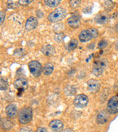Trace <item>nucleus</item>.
<instances>
[{"label":"nucleus","instance_id":"obj_1","mask_svg":"<svg viewBox=\"0 0 118 132\" xmlns=\"http://www.w3.org/2000/svg\"><path fill=\"white\" fill-rule=\"evenodd\" d=\"M66 14H67L66 9L61 7H58L55 10L51 12L48 15L47 19L48 21L51 23H56L64 19Z\"/></svg>","mask_w":118,"mask_h":132},{"label":"nucleus","instance_id":"obj_2","mask_svg":"<svg viewBox=\"0 0 118 132\" xmlns=\"http://www.w3.org/2000/svg\"><path fill=\"white\" fill-rule=\"evenodd\" d=\"M98 36V31L95 28H89L82 30L78 35L79 40L82 43H86Z\"/></svg>","mask_w":118,"mask_h":132},{"label":"nucleus","instance_id":"obj_3","mask_svg":"<svg viewBox=\"0 0 118 132\" xmlns=\"http://www.w3.org/2000/svg\"><path fill=\"white\" fill-rule=\"evenodd\" d=\"M108 66V60L106 59H100L94 62L92 68V73L95 76H100L103 73Z\"/></svg>","mask_w":118,"mask_h":132},{"label":"nucleus","instance_id":"obj_4","mask_svg":"<svg viewBox=\"0 0 118 132\" xmlns=\"http://www.w3.org/2000/svg\"><path fill=\"white\" fill-rule=\"evenodd\" d=\"M18 118L21 124H27L33 119V110L30 107L22 109L18 113Z\"/></svg>","mask_w":118,"mask_h":132},{"label":"nucleus","instance_id":"obj_5","mask_svg":"<svg viewBox=\"0 0 118 132\" xmlns=\"http://www.w3.org/2000/svg\"><path fill=\"white\" fill-rule=\"evenodd\" d=\"M28 68L30 73L34 77L40 76L43 72V67L41 64L36 60H32L28 64Z\"/></svg>","mask_w":118,"mask_h":132},{"label":"nucleus","instance_id":"obj_6","mask_svg":"<svg viewBox=\"0 0 118 132\" xmlns=\"http://www.w3.org/2000/svg\"><path fill=\"white\" fill-rule=\"evenodd\" d=\"M106 109L107 112L111 114L118 113V96L115 95L109 99Z\"/></svg>","mask_w":118,"mask_h":132},{"label":"nucleus","instance_id":"obj_7","mask_svg":"<svg viewBox=\"0 0 118 132\" xmlns=\"http://www.w3.org/2000/svg\"><path fill=\"white\" fill-rule=\"evenodd\" d=\"M89 103L88 97L84 94H79L76 95L73 101V104L77 108H84Z\"/></svg>","mask_w":118,"mask_h":132},{"label":"nucleus","instance_id":"obj_8","mask_svg":"<svg viewBox=\"0 0 118 132\" xmlns=\"http://www.w3.org/2000/svg\"><path fill=\"white\" fill-rule=\"evenodd\" d=\"M87 89L91 93H96L100 89V83L96 79H89L87 81Z\"/></svg>","mask_w":118,"mask_h":132},{"label":"nucleus","instance_id":"obj_9","mask_svg":"<svg viewBox=\"0 0 118 132\" xmlns=\"http://www.w3.org/2000/svg\"><path fill=\"white\" fill-rule=\"evenodd\" d=\"M13 85L16 90H18L20 92H23L24 90H25L28 87V82L26 79L22 77L15 81Z\"/></svg>","mask_w":118,"mask_h":132},{"label":"nucleus","instance_id":"obj_10","mask_svg":"<svg viewBox=\"0 0 118 132\" xmlns=\"http://www.w3.org/2000/svg\"><path fill=\"white\" fill-rule=\"evenodd\" d=\"M109 20V15L106 12H100L96 15L94 17V21L97 24H106L108 23Z\"/></svg>","mask_w":118,"mask_h":132},{"label":"nucleus","instance_id":"obj_11","mask_svg":"<svg viewBox=\"0 0 118 132\" xmlns=\"http://www.w3.org/2000/svg\"><path fill=\"white\" fill-rule=\"evenodd\" d=\"M109 113L107 111H101L98 114L97 118H96V121L99 125L105 124L109 120Z\"/></svg>","mask_w":118,"mask_h":132},{"label":"nucleus","instance_id":"obj_12","mask_svg":"<svg viewBox=\"0 0 118 132\" xmlns=\"http://www.w3.org/2000/svg\"><path fill=\"white\" fill-rule=\"evenodd\" d=\"M49 126L53 132H61L64 128V123L61 120L56 119L52 120L49 124Z\"/></svg>","mask_w":118,"mask_h":132},{"label":"nucleus","instance_id":"obj_13","mask_svg":"<svg viewBox=\"0 0 118 132\" xmlns=\"http://www.w3.org/2000/svg\"><path fill=\"white\" fill-rule=\"evenodd\" d=\"M38 19H36V17H34V16H30L26 21L25 28H26L27 30L30 31V30H33L34 29L38 27Z\"/></svg>","mask_w":118,"mask_h":132},{"label":"nucleus","instance_id":"obj_14","mask_svg":"<svg viewBox=\"0 0 118 132\" xmlns=\"http://www.w3.org/2000/svg\"><path fill=\"white\" fill-rule=\"evenodd\" d=\"M67 24L69 25V27H70L71 28H78L80 25V17L77 15H72L67 20Z\"/></svg>","mask_w":118,"mask_h":132},{"label":"nucleus","instance_id":"obj_15","mask_svg":"<svg viewBox=\"0 0 118 132\" xmlns=\"http://www.w3.org/2000/svg\"><path fill=\"white\" fill-rule=\"evenodd\" d=\"M5 113H6V115L8 116V118L10 119L15 118L17 116V114H18L16 106L14 104H9L5 108Z\"/></svg>","mask_w":118,"mask_h":132},{"label":"nucleus","instance_id":"obj_16","mask_svg":"<svg viewBox=\"0 0 118 132\" xmlns=\"http://www.w3.org/2000/svg\"><path fill=\"white\" fill-rule=\"evenodd\" d=\"M41 52L45 56L52 57L55 53V48L50 44H46L41 48Z\"/></svg>","mask_w":118,"mask_h":132},{"label":"nucleus","instance_id":"obj_17","mask_svg":"<svg viewBox=\"0 0 118 132\" xmlns=\"http://www.w3.org/2000/svg\"><path fill=\"white\" fill-rule=\"evenodd\" d=\"M13 126V123L11 121L10 118H2L1 120V127L5 131H10Z\"/></svg>","mask_w":118,"mask_h":132},{"label":"nucleus","instance_id":"obj_18","mask_svg":"<svg viewBox=\"0 0 118 132\" xmlns=\"http://www.w3.org/2000/svg\"><path fill=\"white\" fill-rule=\"evenodd\" d=\"M53 71H54V65L50 62L45 64V65L43 67V73L45 76L51 75Z\"/></svg>","mask_w":118,"mask_h":132},{"label":"nucleus","instance_id":"obj_19","mask_svg":"<svg viewBox=\"0 0 118 132\" xmlns=\"http://www.w3.org/2000/svg\"><path fill=\"white\" fill-rule=\"evenodd\" d=\"M8 88V79L4 76L0 77V90L4 91L7 90Z\"/></svg>","mask_w":118,"mask_h":132},{"label":"nucleus","instance_id":"obj_20","mask_svg":"<svg viewBox=\"0 0 118 132\" xmlns=\"http://www.w3.org/2000/svg\"><path fill=\"white\" fill-rule=\"evenodd\" d=\"M61 0H46L44 1L45 5L50 7H55L61 4Z\"/></svg>","mask_w":118,"mask_h":132},{"label":"nucleus","instance_id":"obj_21","mask_svg":"<svg viewBox=\"0 0 118 132\" xmlns=\"http://www.w3.org/2000/svg\"><path fill=\"white\" fill-rule=\"evenodd\" d=\"M78 41L77 39H72L70 40V41L68 43V49L70 51H73L74 49H75L76 48L78 47Z\"/></svg>","mask_w":118,"mask_h":132},{"label":"nucleus","instance_id":"obj_22","mask_svg":"<svg viewBox=\"0 0 118 132\" xmlns=\"http://www.w3.org/2000/svg\"><path fill=\"white\" fill-rule=\"evenodd\" d=\"M24 55V51L22 48H17L15 50L14 56H16V57H23Z\"/></svg>","mask_w":118,"mask_h":132},{"label":"nucleus","instance_id":"obj_23","mask_svg":"<svg viewBox=\"0 0 118 132\" xmlns=\"http://www.w3.org/2000/svg\"><path fill=\"white\" fill-rule=\"evenodd\" d=\"M64 38V35L63 33H57L56 35H55V40H56L57 42H61Z\"/></svg>","mask_w":118,"mask_h":132},{"label":"nucleus","instance_id":"obj_24","mask_svg":"<svg viewBox=\"0 0 118 132\" xmlns=\"http://www.w3.org/2000/svg\"><path fill=\"white\" fill-rule=\"evenodd\" d=\"M108 45V43L106 40H101L99 43H98V48H103L106 47Z\"/></svg>","mask_w":118,"mask_h":132},{"label":"nucleus","instance_id":"obj_25","mask_svg":"<svg viewBox=\"0 0 118 132\" xmlns=\"http://www.w3.org/2000/svg\"><path fill=\"white\" fill-rule=\"evenodd\" d=\"M80 2H81V1H70V4L72 8H76L77 7H78L80 5Z\"/></svg>","mask_w":118,"mask_h":132},{"label":"nucleus","instance_id":"obj_26","mask_svg":"<svg viewBox=\"0 0 118 132\" xmlns=\"http://www.w3.org/2000/svg\"><path fill=\"white\" fill-rule=\"evenodd\" d=\"M104 2H105L104 4H105V6L106 7V8H112L114 6V3L112 1H106Z\"/></svg>","mask_w":118,"mask_h":132},{"label":"nucleus","instance_id":"obj_27","mask_svg":"<svg viewBox=\"0 0 118 132\" xmlns=\"http://www.w3.org/2000/svg\"><path fill=\"white\" fill-rule=\"evenodd\" d=\"M33 1H26V0H20V1H19V5H22V6H27V5H29L31 2H32Z\"/></svg>","mask_w":118,"mask_h":132},{"label":"nucleus","instance_id":"obj_28","mask_svg":"<svg viewBox=\"0 0 118 132\" xmlns=\"http://www.w3.org/2000/svg\"><path fill=\"white\" fill-rule=\"evenodd\" d=\"M19 132H34L33 130L30 127H22L19 129Z\"/></svg>","mask_w":118,"mask_h":132},{"label":"nucleus","instance_id":"obj_29","mask_svg":"<svg viewBox=\"0 0 118 132\" xmlns=\"http://www.w3.org/2000/svg\"><path fill=\"white\" fill-rule=\"evenodd\" d=\"M5 16H6V13H5V11H1L0 12V17H1V22H0V24H3V22L5 21Z\"/></svg>","mask_w":118,"mask_h":132},{"label":"nucleus","instance_id":"obj_30","mask_svg":"<svg viewBox=\"0 0 118 132\" xmlns=\"http://www.w3.org/2000/svg\"><path fill=\"white\" fill-rule=\"evenodd\" d=\"M8 7L9 9L16 8V4H15L13 2H8Z\"/></svg>","mask_w":118,"mask_h":132},{"label":"nucleus","instance_id":"obj_31","mask_svg":"<svg viewBox=\"0 0 118 132\" xmlns=\"http://www.w3.org/2000/svg\"><path fill=\"white\" fill-rule=\"evenodd\" d=\"M36 132H48L47 131V129L46 128L44 127H39L37 128L36 131Z\"/></svg>","mask_w":118,"mask_h":132},{"label":"nucleus","instance_id":"obj_32","mask_svg":"<svg viewBox=\"0 0 118 132\" xmlns=\"http://www.w3.org/2000/svg\"><path fill=\"white\" fill-rule=\"evenodd\" d=\"M36 15H37L38 18H43V16H44L43 12H41V10H39L36 11Z\"/></svg>","mask_w":118,"mask_h":132},{"label":"nucleus","instance_id":"obj_33","mask_svg":"<svg viewBox=\"0 0 118 132\" xmlns=\"http://www.w3.org/2000/svg\"><path fill=\"white\" fill-rule=\"evenodd\" d=\"M61 132H74V131L71 128H66L64 130H62Z\"/></svg>","mask_w":118,"mask_h":132},{"label":"nucleus","instance_id":"obj_34","mask_svg":"<svg viewBox=\"0 0 118 132\" xmlns=\"http://www.w3.org/2000/svg\"><path fill=\"white\" fill-rule=\"evenodd\" d=\"M66 88L67 90H68L69 88H71V91H72V88H73V86H68V87H66ZM70 90H69L68 91H64V92H65V93H67L70 92Z\"/></svg>","mask_w":118,"mask_h":132},{"label":"nucleus","instance_id":"obj_35","mask_svg":"<svg viewBox=\"0 0 118 132\" xmlns=\"http://www.w3.org/2000/svg\"><path fill=\"white\" fill-rule=\"evenodd\" d=\"M115 49L118 52V40L115 43Z\"/></svg>","mask_w":118,"mask_h":132},{"label":"nucleus","instance_id":"obj_36","mask_svg":"<svg viewBox=\"0 0 118 132\" xmlns=\"http://www.w3.org/2000/svg\"><path fill=\"white\" fill-rule=\"evenodd\" d=\"M115 29H116V32L118 33V22L116 24V26H115Z\"/></svg>","mask_w":118,"mask_h":132}]
</instances>
